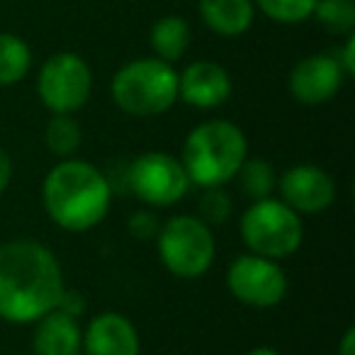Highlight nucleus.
<instances>
[{"instance_id": "nucleus-22", "label": "nucleus", "mask_w": 355, "mask_h": 355, "mask_svg": "<svg viewBox=\"0 0 355 355\" xmlns=\"http://www.w3.org/2000/svg\"><path fill=\"white\" fill-rule=\"evenodd\" d=\"M200 190H202V195H200L198 214L195 217L202 219L212 229L227 224L234 212V202H232V195L224 190V185H219V188H200Z\"/></svg>"}, {"instance_id": "nucleus-9", "label": "nucleus", "mask_w": 355, "mask_h": 355, "mask_svg": "<svg viewBox=\"0 0 355 355\" xmlns=\"http://www.w3.org/2000/svg\"><path fill=\"white\" fill-rule=\"evenodd\" d=\"M227 287L236 302L253 309H272L287 295V275L277 261L241 253L227 268Z\"/></svg>"}, {"instance_id": "nucleus-14", "label": "nucleus", "mask_w": 355, "mask_h": 355, "mask_svg": "<svg viewBox=\"0 0 355 355\" xmlns=\"http://www.w3.org/2000/svg\"><path fill=\"white\" fill-rule=\"evenodd\" d=\"M83 353V329L78 319L51 309L35 321L32 355H80Z\"/></svg>"}, {"instance_id": "nucleus-12", "label": "nucleus", "mask_w": 355, "mask_h": 355, "mask_svg": "<svg viewBox=\"0 0 355 355\" xmlns=\"http://www.w3.org/2000/svg\"><path fill=\"white\" fill-rule=\"evenodd\" d=\"M232 98V76L217 61H193L178 73V100L195 110H217Z\"/></svg>"}, {"instance_id": "nucleus-15", "label": "nucleus", "mask_w": 355, "mask_h": 355, "mask_svg": "<svg viewBox=\"0 0 355 355\" xmlns=\"http://www.w3.org/2000/svg\"><path fill=\"white\" fill-rule=\"evenodd\" d=\"M198 10L202 22L219 37H241L256 20L253 0H200Z\"/></svg>"}, {"instance_id": "nucleus-26", "label": "nucleus", "mask_w": 355, "mask_h": 355, "mask_svg": "<svg viewBox=\"0 0 355 355\" xmlns=\"http://www.w3.org/2000/svg\"><path fill=\"white\" fill-rule=\"evenodd\" d=\"M10 180H12V158L6 148L0 146V195L10 188Z\"/></svg>"}, {"instance_id": "nucleus-16", "label": "nucleus", "mask_w": 355, "mask_h": 355, "mask_svg": "<svg viewBox=\"0 0 355 355\" xmlns=\"http://www.w3.org/2000/svg\"><path fill=\"white\" fill-rule=\"evenodd\" d=\"M148 42H151V49L156 59L166 61V64H175V61L183 59L185 51L190 49L193 30H190L188 20H183V17L166 15L153 22Z\"/></svg>"}, {"instance_id": "nucleus-13", "label": "nucleus", "mask_w": 355, "mask_h": 355, "mask_svg": "<svg viewBox=\"0 0 355 355\" xmlns=\"http://www.w3.org/2000/svg\"><path fill=\"white\" fill-rule=\"evenodd\" d=\"M139 331L122 311H100L83 331L85 355H139Z\"/></svg>"}, {"instance_id": "nucleus-20", "label": "nucleus", "mask_w": 355, "mask_h": 355, "mask_svg": "<svg viewBox=\"0 0 355 355\" xmlns=\"http://www.w3.org/2000/svg\"><path fill=\"white\" fill-rule=\"evenodd\" d=\"M311 17L329 35L348 37L355 30V0H316Z\"/></svg>"}, {"instance_id": "nucleus-21", "label": "nucleus", "mask_w": 355, "mask_h": 355, "mask_svg": "<svg viewBox=\"0 0 355 355\" xmlns=\"http://www.w3.org/2000/svg\"><path fill=\"white\" fill-rule=\"evenodd\" d=\"M253 3L268 20L280 25H300L309 20L316 8V0H253Z\"/></svg>"}, {"instance_id": "nucleus-27", "label": "nucleus", "mask_w": 355, "mask_h": 355, "mask_svg": "<svg viewBox=\"0 0 355 355\" xmlns=\"http://www.w3.org/2000/svg\"><path fill=\"white\" fill-rule=\"evenodd\" d=\"M336 355H355V329L348 326L336 345Z\"/></svg>"}, {"instance_id": "nucleus-3", "label": "nucleus", "mask_w": 355, "mask_h": 355, "mask_svg": "<svg viewBox=\"0 0 355 355\" xmlns=\"http://www.w3.org/2000/svg\"><path fill=\"white\" fill-rule=\"evenodd\" d=\"M248 158V139L229 119H207L185 137L183 163L190 183L198 188H219L234 180Z\"/></svg>"}, {"instance_id": "nucleus-24", "label": "nucleus", "mask_w": 355, "mask_h": 355, "mask_svg": "<svg viewBox=\"0 0 355 355\" xmlns=\"http://www.w3.org/2000/svg\"><path fill=\"white\" fill-rule=\"evenodd\" d=\"M56 309L64 311V314L73 316V319H80V316L85 314V297L80 295L78 290H69L66 287L64 295H61L59 304H56Z\"/></svg>"}, {"instance_id": "nucleus-18", "label": "nucleus", "mask_w": 355, "mask_h": 355, "mask_svg": "<svg viewBox=\"0 0 355 355\" xmlns=\"http://www.w3.org/2000/svg\"><path fill=\"white\" fill-rule=\"evenodd\" d=\"M83 141V129L73 114H51L44 127V144L54 156L73 158Z\"/></svg>"}, {"instance_id": "nucleus-28", "label": "nucleus", "mask_w": 355, "mask_h": 355, "mask_svg": "<svg viewBox=\"0 0 355 355\" xmlns=\"http://www.w3.org/2000/svg\"><path fill=\"white\" fill-rule=\"evenodd\" d=\"M246 355H280L275 348H270V345H256V348H251Z\"/></svg>"}, {"instance_id": "nucleus-8", "label": "nucleus", "mask_w": 355, "mask_h": 355, "mask_svg": "<svg viewBox=\"0 0 355 355\" xmlns=\"http://www.w3.org/2000/svg\"><path fill=\"white\" fill-rule=\"evenodd\" d=\"M190 178L180 158L166 151H146L127 168V188L148 207H171L190 190Z\"/></svg>"}, {"instance_id": "nucleus-11", "label": "nucleus", "mask_w": 355, "mask_h": 355, "mask_svg": "<svg viewBox=\"0 0 355 355\" xmlns=\"http://www.w3.org/2000/svg\"><path fill=\"white\" fill-rule=\"evenodd\" d=\"M345 78L348 76L343 73L336 54H311L292 66L287 76V88L297 103L316 107L336 98Z\"/></svg>"}, {"instance_id": "nucleus-23", "label": "nucleus", "mask_w": 355, "mask_h": 355, "mask_svg": "<svg viewBox=\"0 0 355 355\" xmlns=\"http://www.w3.org/2000/svg\"><path fill=\"white\" fill-rule=\"evenodd\" d=\"M129 236L134 241H156L158 229H161V219L153 209H137L127 222Z\"/></svg>"}, {"instance_id": "nucleus-17", "label": "nucleus", "mask_w": 355, "mask_h": 355, "mask_svg": "<svg viewBox=\"0 0 355 355\" xmlns=\"http://www.w3.org/2000/svg\"><path fill=\"white\" fill-rule=\"evenodd\" d=\"M32 69V49L22 37L0 32V85H17Z\"/></svg>"}, {"instance_id": "nucleus-1", "label": "nucleus", "mask_w": 355, "mask_h": 355, "mask_svg": "<svg viewBox=\"0 0 355 355\" xmlns=\"http://www.w3.org/2000/svg\"><path fill=\"white\" fill-rule=\"evenodd\" d=\"M64 290V270L49 246L37 239H12L0 246V319L35 324L56 309Z\"/></svg>"}, {"instance_id": "nucleus-10", "label": "nucleus", "mask_w": 355, "mask_h": 355, "mask_svg": "<svg viewBox=\"0 0 355 355\" xmlns=\"http://www.w3.org/2000/svg\"><path fill=\"white\" fill-rule=\"evenodd\" d=\"M280 200L297 214H319L338 198V185L326 168L316 163H297L277 178Z\"/></svg>"}, {"instance_id": "nucleus-7", "label": "nucleus", "mask_w": 355, "mask_h": 355, "mask_svg": "<svg viewBox=\"0 0 355 355\" xmlns=\"http://www.w3.org/2000/svg\"><path fill=\"white\" fill-rule=\"evenodd\" d=\"M93 93V71L73 51L51 54L37 73V95L51 114H76Z\"/></svg>"}, {"instance_id": "nucleus-4", "label": "nucleus", "mask_w": 355, "mask_h": 355, "mask_svg": "<svg viewBox=\"0 0 355 355\" xmlns=\"http://www.w3.org/2000/svg\"><path fill=\"white\" fill-rule=\"evenodd\" d=\"M110 95L132 117H158L178 103V71L156 56L134 59L112 76Z\"/></svg>"}, {"instance_id": "nucleus-6", "label": "nucleus", "mask_w": 355, "mask_h": 355, "mask_svg": "<svg viewBox=\"0 0 355 355\" xmlns=\"http://www.w3.org/2000/svg\"><path fill=\"white\" fill-rule=\"evenodd\" d=\"M156 251L171 275L180 280H198L212 268L217 258V241L212 227L195 214H175L158 229Z\"/></svg>"}, {"instance_id": "nucleus-19", "label": "nucleus", "mask_w": 355, "mask_h": 355, "mask_svg": "<svg viewBox=\"0 0 355 355\" xmlns=\"http://www.w3.org/2000/svg\"><path fill=\"white\" fill-rule=\"evenodd\" d=\"M241 190L253 200L272 198V190L277 185V173L266 158H246L236 173Z\"/></svg>"}, {"instance_id": "nucleus-25", "label": "nucleus", "mask_w": 355, "mask_h": 355, "mask_svg": "<svg viewBox=\"0 0 355 355\" xmlns=\"http://www.w3.org/2000/svg\"><path fill=\"white\" fill-rule=\"evenodd\" d=\"M336 59H338L340 69H343V73L348 76V78H353L355 76V35H348L345 37V44L343 49L336 54Z\"/></svg>"}, {"instance_id": "nucleus-5", "label": "nucleus", "mask_w": 355, "mask_h": 355, "mask_svg": "<svg viewBox=\"0 0 355 355\" xmlns=\"http://www.w3.org/2000/svg\"><path fill=\"white\" fill-rule=\"evenodd\" d=\"M239 232L248 253L282 261L300 251L304 239L302 217L277 198L253 200L241 214Z\"/></svg>"}, {"instance_id": "nucleus-2", "label": "nucleus", "mask_w": 355, "mask_h": 355, "mask_svg": "<svg viewBox=\"0 0 355 355\" xmlns=\"http://www.w3.org/2000/svg\"><path fill=\"white\" fill-rule=\"evenodd\" d=\"M42 205L46 217L64 232H90L112 207V183L90 161L61 158L42 183Z\"/></svg>"}]
</instances>
